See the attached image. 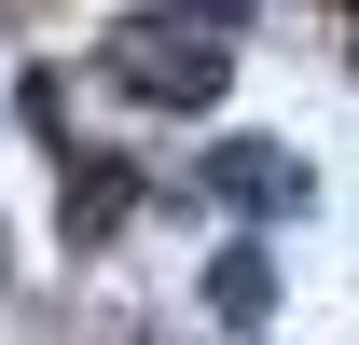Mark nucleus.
<instances>
[{
	"instance_id": "obj_2",
	"label": "nucleus",
	"mask_w": 359,
	"mask_h": 345,
	"mask_svg": "<svg viewBox=\"0 0 359 345\" xmlns=\"http://www.w3.org/2000/svg\"><path fill=\"white\" fill-rule=\"evenodd\" d=\"M208 180H222L235 208H304V166H290V152H222Z\"/></svg>"
},
{
	"instance_id": "obj_5",
	"label": "nucleus",
	"mask_w": 359,
	"mask_h": 345,
	"mask_svg": "<svg viewBox=\"0 0 359 345\" xmlns=\"http://www.w3.org/2000/svg\"><path fill=\"white\" fill-rule=\"evenodd\" d=\"M235 14H249V0H194V28H235Z\"/></svg>"
},
{
	"instance_id": "obj_1",
	"label": "nucleus",
	"mask_w": 359,
	"mask_h": 345,
	"mask_svg": "<svg viewBox=\"0 0 359 345\" xmlns=\"http://www.w3.org/2000/svg\"><path fill=\"white\" fill-rule=\"evenodd\" d=\"M222 69H235V42H222V28H194V14H138L125 42H111V83L152 97V111H208Z\"/></svg>"
},
{
	"instance_id": "obj_4",
	"label": "nucleus",
	"mask_w": 359,
	"mask_h": 345,
	"mask_svg": "<svg viewBox=\"0 0 359 345\" xmlns=\"http://www.w3.org/2000/svg\"><path fill=\"white\" fill-rule=\"evenodd\" d=\"M208 304H222V318H263V304H276V262L263 249H222V262H208Z\"/></svg>"
},
{
	"instance_id": "obj_3",
	"label": "nucleus",
	"mask_w": 359,
	"mask_h": 345,
	"mask_svg": "<svg viewBox=\"0 0 359 345\" xmlns=\"http://www.w3.org/2000/svg\"><path fill=\"white\" fill-rule=\"evenodd\" d=\"M125 194H138V166H83L69 180V249H97V235L125 221Z\"/></svg>"
}]
</instances>
